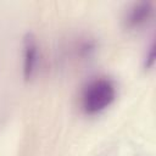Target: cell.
Here are the masks:
<instances>
[{
	"label": "cell",
	"instance_id": "6da1fadb",
	"mask_svg": "<svg viewBox=\"0 0 156 156\" xmlns=\"http://www.w3.org/2000/svg\"><path fill=\"white\" fill-rule=\"evenodd\" d=\"M117 84L107 76L90 78L79 94V107L88 116H96L106 111L117 99Z\"/></svg>",
	"mask_w": 156,
	"mask_h": 156
},
{
	"label": "cell",
	"instance_id": "7a4b0ae2",
	"mask_svg": "<svg viewBox=\"0 0 156 156\" xmlns=\"http://www.w3.org/2000/svg\"><path fill=\"white\" fill-rule=\"evenodd\" d=\"M155 6L152 1L141 0L132 2L123 13V26L128 30H138L144 28L154 17Z\"/></svg>",
	"mask_w": 156,
	"mask_h": 156
},
{
	"label": "cell",
	"instance_id": "3957f363",
	"mask_svg": "<svg viewBox=\"0 0 156 156\" xmlns=\"http://www.w3.org/2000/svg\"><path fill=\"white\" fill-rule=\"evenodd\" d=\"M40 61V48L37 37L28 32L22 41V74L24 80H30L38 71Z\"/></svg>",
	"mask_w": 156,
	"mask_h": 156
},
{
	"label": "cell",
	"instance_id": "277c9868",
	"mask_svg": "<svg viewBox=\"0 0 156 156\" xmlns=\"http://www.w3.org/2000/svg\"><path fill=\"white\" fill-rule=\"evenodd\" d=\"M155 61H156V44L155 40L152 39L150 41V44L147 45L146 50H145V55L143 58V67L145 71H150L154 68L155 66Z\"/></svg>",
	"mask_w": 156,
	"mask_h": 156
}]
</instances>
